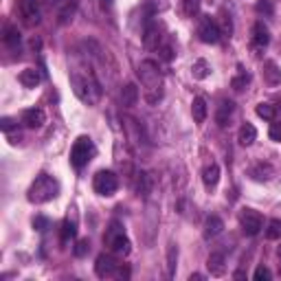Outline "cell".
Segmentation results:
<instances>
[{
    "label": "cell",
    "instance_id": "obj_16",
    "mask_svg": "<svg viewBox=\"0 0 281 281\" xmlns=\"http://www.w3.org/2000/svg\"><path fill=\"white\" fill-rule=\"evenodd\" d=\"M233 101H220V106H218V112H216V121H218V125L220 128H227L229 125V119H231V114H233Z\"/></svg>",
    "mask_w": 281,
    "mask_h": 281
},
{
    "label": "cell",
    "instance_id": "obj_7",
    "mask_svg": "<svg viewBox=\"0 0 281 281\" xmlns=\"http://www.w3.org/2000/svg\"><path fill=\"white\" fill-rule=\"evenodd\" d=\"M92 187H95L99 196H114V191L119 189V178L114 172L101 169V172H97L95 180H92Z\"/></svg>",
    "mask_w": 281,
    "mask_h": 281
},
{
    "label": "cell",
    "instance_id": "obj_25",
    "mask_svg": "<svg viewBox=\"0 0 281 281\" xmlns=\"http://www.w3.org/2000/svg\"><path fill=\"white\" fill-rule=\"evenodd\" d=\"M251 176L255 180H271L273 178V167H271V165L260 163V165H255V167L251 169Z\"/></svg>",
    "mask_w": 281,
    "mask_h": 281
},
{
    "label": "cell",
    "instance_id": "obj_39",
    "mask_svg": "<svg viewBox=\"0 0 281 281\" xmlns=\"http://www.w3.org/2000/svg\"><path fill=\"white\" fill-rule=\"evenodd\" d=\"M46 227H48V220L46 218H35V220H33V229H35V231H46Z\"/></svg>",
    "mask_w": 281,
    "mask_h": 281
},
{
    "label": "cell",
    "instance_id": "obj_26",
    "mask_svg": "<svg viewBox=\"0 0 281 281\" xmlns=\"http://www.w3.org/2000/svg\"><path fill=\"white\" fill-rule=\"evenodd\" d=\"M257 117L266 119V121H275V117H277V108L273 106V103H260V106L255 108Z\"/></svg>",
    "mask_w": 281,
    "mask_h": 281
},
{
    "label": "cell",
    "instance_id": "obj_22",
    "mask_svg": "<svg viewBox=\"0 0 281 281\" xmlns=\"http://www.w3.org/2000/svg\"><path fill=\"white\" fill-rule=\"evenodd\" d=\"M121 101H123L125 108L136 106V101H139V88H136L134 84L123 86V90H121Z\"/></svg>",
    "mask_w": 281,
    "mask_h": 281
},
{
    "label": "cell",
    "instance_id": "obj_40",
    "mask_svg": "<svg viewBox=\"0 0 281 281\" xmlns=\"http://www.w3.org/2000/svg\"><path fill=\"white\" fill-rule=\"evenodd\" d=\"M161 53H163V59H167V62L174 57V53H172V48H169V46H163V48H161Z\"/></svg>",
    "mask_w": 281,
    "mask_h": 281
},
{
    "label": "cell",
    "instance_id": "obj_15",
    "mask_svg": "<svg viewBox=\"0 0 281 281\" xmlns=\"http://www.w3.org/2000/svg\"><path fill=\"white\" fill-rule=\"evenodd\" d=\"M222 231H224V222H222V220H220L218 216H209V218H207V222H205V238H207V240L218 238Z\"/></svg>",
    "mask_w": 281,
    "mask_h": 281
},
{
    "label": "cell",
    "instance_id": "obj_6",
    "mask_svg": "<svg viewBox=\"0 0 281 281\" xmlns=\"http://www.w3.org/2000/svg\"><path fill=\"white\" fill-rule=\"evenodd\" d=\"M18 13H20V20L24 26H29V29L37 26L42 20L40 0H18Z\"/></svg>",
    "mask_w": 281,
    "mask_h": 281
},
{
    "label": "cell",
    "instance_id": "obj_30",
    "mask_svg": "<svg viewBox=\"0 0 281 281\" xmlns=\"http://www.w3.org/2000/svg\"><path fill=\"white\" fill-rule=\"evenodd\" d=\"M249 79H251V77H249V75L244 73V70L240 68V75L231 79V88H233V90H238V92H240V90H244V88H246V84H249Z\"/></svg>",
    "mask_w": 281,
    "mask_h": 281
},
{
    "label": "cell",
    "instance_id": "obj_38",
    "mask_svg": "<svg viewBox=\"0 0 281 281\" xmlns=\"http://www.w3.org/2000/svg\"><path fill=\"white\" fill-rule=\"evenodd\" d=\"M13 128H15V123H13L11 119H7V117L0 119V130H2V132H7V134H9V132L13 130Z\"/></svg>",
    "mask_w": 281,
    "mask_h": 281
},
{
    "label": "cell",
    "instance_id": "obj_3",
    "mask_svg": "<svg viewBox=\"0 0 281 281\" xmlns=\"http://www.w3.org/2000/svg\"><path fill=\"white\" fill-rule=\"evenodd\" d=\"M70 84H73V90H75V95L81 99V101H86V103H97L99 101V97H101V88H99V84L95 81V77H92L90 73H75L70 75Z\"/></svg>",
    "mask_w": 281,
    "mask_h": 281
},
{
    "label": "cell",
    "instance_id": "obj_12",
    "mask_svg": "<svg viewBox=\"0 0 281 281\" xmlns=\"http://www.w3.org/2000/svg\"><path fill=\"white\" fill-rule=\"evenodd\" d=\"M161 29H158V24H154V22H150V24L145 26V31H143V44H145V48H150V51H154V48L161 46Z\"/></svg>",
    "mask_w": 281,
    "mask_h": 281
},
{
    "label": "cell",
    "instance_id": "obj_35",
    "mask_svg": "<svg viewBox=\"0 0 281 281\" xmlns=\"http://www.w3.org/2000/svg\"><path fill=\"white\" fill-rule=\"evenodd\" d=\"M88 251H90V242L88 240H79L75 246V257H84L88 255Z\"/></svg>",
    "mask_w": 281,
    "mask_h": 281
},
{
    "label": "cell",
    "instance_id": "obj_9",
    "mask_svg": "<svg viewBox=\"0 0 281 281\" xmlns=\"http://www.w3.org/2000/svg\"><path fill=\"white\" fill-rule=\"evenodd\" d=\"M198 35H200V40L205 44H218L220 42V35H222V29L218 26V22L213 18H205L200 20V26H198Z\"/></svg>",
    "mask_w": 281,
    "mask_h": 281
},
{
    "label": "cell",
    "instance_id": "obj_42",
    "mask_svg": "<svg viewBox=\"0 0 281 281\" xmlns=\"http://www.w3.org/2000/svg\"><path fill=\"white\" fill-rule=\"evenodd\" d=\"M101 9L103 11H112V0H101Z\"/></svg>",
    "mask_w": 281,
    "mask_h": 281
},
{
    "label": "cell",
    "instance_id": "obj_33",
    "mask_svg": "<svg viewBox=\"0 0 281 281\" xmlns=\"http://www.w3.org/2000/svg\"><path fill=\"white\" fill-rule=\"evenodd\" d=\"M255 9H257V13L271 15V13H273V0H257Z\"/></svg>",
    "mask_w": 281,
    "mask_h": 281
},
{
    "label": "cell",
    "instance_id": "obj_24",
    "mask_svg": "<svg viewBox=\"0 0 281 281\" xmlns=\"http://www.w3.org/2000/svg\"><path fill=\"white\" fill-rule=\"evenodd\" d=\"M191 73H194L196 79H207V77L211 75V66H209L207 59H198V62H194V66H191Z\"/></svg>",
    "mask_w": 281,
    "mask_h": 281
},
{
    "label": "cell",
    "instance_id": "obj_31",
    "mask_svg": "<svg viewBox=\"0 0 281 281\" xmlns=\"http://www.w3.org/2000/svg\"><path fill=\"white\" fill-rule=\"evenodd\" d=\"M183 11L187 18H194L200 11V0H183Z\"/></svg>",
    "mask_w": 281,
    "mask_h": 281
},
{
    "label": "cell",
    "instance_id": "obj_29",
    "mask_svg": "<svg viewBox=\"0 0 281 281\" xmlns=\"http://www.w3.org/2000/svg\"><path fill=\"white\" fill-rule=\"evenodd\" d=\"M176 262H178V249L172 244L167 249V271H169V277L176 275Z\"/></svg>",
    "mask_w": 281,
    "mask_h": 281
},
{
    "label": "cell",
    "instance_id": "obj_20",
    "mask_svg": "<svg viewBox=\"0 0 281 281\" xmlns=\"http://www.w3.org/2000/svg\"><path fill=\"white\" fill-rule=\"evenodd\" d=\"M264 79H266L271 86L281 84V68L275 62H266L264 64Z\"/></svg>",
    "mask_w": 281,
    "mask_h": 281
},
{
    "label": "cell",
    "instance_id": "obj_41",
    "mask_svg": "<svg viewBox=\"0 0 281 281\" xmlns=\"http://www.w3.org/2000/svg\"><path fill=\"white\" fill-rule=\"evenodd\" d=\"M117 277H121V279H128V277H130V271H128V268H123V266H119Z\"/></svg>",
    "mask_w": 281,
    "mask_h": 281
},
{
    "label": "cell",
    "instance_id": "obj_18",
    "mask_svg": "<svg viewBox=\"0 0 281 281\" xmlns=\"http://www.w3.org/2000/svg\"><path fill=\"white\" fill-rule=\"evenodd\" d=\"M191 114H194V121L196 123H205L207 114H209V108H207V101L202 97H196L194 103H191Z\"/></svg>",
    "mask_w": 281,
    "mask_h": 281
},
{
    "label": "cell",
    "instance_id": "obj_34",
    "mask_svg": "<svg viewBox=\"0 0 281 281\" xmlns=\"http://www.w3.org/2000/svg\"><path fill=\"white\" fill-rule=\"evenodd\" d=\"M73 13H75V4H66V7L59 11V22L66 24L68 20H73Z\"/></svg>",
    "mask_w": 281,
    "mask_h": 281
},
{
    "label": "cell",
    "instance_id": "obj_2",
    "mask_svg": "<svg viewBox=\"0 0 281 281\" xmlns=\"http://www.w3.org/2000/svg\"><path fill=\"white\" fill-rule=\"evenodd\" d=\"M59 194V183L48 174H40L29 187V202L33 205H44V202L53 200Z\"/></svg>",
    "mask_w": 281,
    "mask_h": 281
},
{
    "label": "cell",
    "instance_id": "obj_17",
    "mask_svg": "<svg viewBox=\"0 0 281 281\" xmlns=\"http://www.w3.org/2000/svg\"><path fill=\"white\" fill-rule=\"evenodd\" d=\"M202 183H205L207 189H213V187L220 183V167L216 163H211L205 167V172H202Z\"/></svg>",
    "mask_w": 281,
    "mask_h": 281
},
{
    "label": "cell",
    "instance_id": "obj_27",
    "mask_svg": "<svg viewBox=\"0 0 281 281\" xmlns=\"http://www.w3.org/2000/svg\"><path fill=\"white\" fill-rule=\"evenodd\" d=\"M136 191H139L141 196L150 194V174H145V172L136 174Z\"/></svg>",
    "mask_w": 281,
    "mask_h": 281
},
{
    "label": "cell",
    "instance_id": "obj_10",
    "mask_svg": "<svg viewBox=\"0 0 281 281\" xmlns=\"http://www.w3.org/2000/svg\"><path fill=\"white\" fill-rule=\"evenodd\" d=\"M119 271V264L112 260L110 255H99L97 257V262H95V273H97V277H101V279H106V277H114Z\"/></svg>",
    "mask_w": 281,
    "mask_h": 281
},
{
    "label": "cell",
    "instance_id": "obj_44",
    "mask_svg": "<svg viewBox=\"0 0 281 281\" xmlns=\"http://www.w3.org/2000/svg\"><path fill=\"white\" fill-rule=\"evenodd\" d=\"M55 0H40V4H53Z\"/></svg>",
    "mask_w": 281,
    "mask_h": 281
},
{
    "label": "cell",
    "instance_id": "obj_1",
    "mask_svg": "<svg viewBox=\"0 0 281 281\" xmlns=\"http://www.w3.org/2000/svg\"><path fill=\"white\" fill-rule=\"evenodd\" d=\"M139 77H141V84L145 86V99L147 103H158L163 99V77L161 70H158L156 62L152 59H145L139 66Z\"/></svg>",
    "mask_w": 281,
    "mask_h": 281
},
{
    "label": "cell",
    "instance_id": "obj_32",
    "mask_svg": "<svg viewBox=\"0 0 281 281\" xmlns=\"http://www.w3.org/2000/svg\"><path fill=\"white\" fill-rule=\"evenodd\" d=\"M77 235V229H75V222H70V220H66L62 224V238L64 240H73Z\"/></svg>",
    "mask_w": 281,
    "mask_h": 281
},
{
    "label": "cell",
    "instance_id": "obj_14",
    "mask_svg": "<svg viewBox=\"0 0 281 281\" xmlns=\"http://www.w3.org/2000/svg\"><path fill=\"white\" fill-rule=\"evenodd\" d=\"M207 268L213 277H222L227 273V264H224V255L222 253H211L207 260Z\"/></svg>",
    "mask_w": 281,
    "mask_h": 281
},
{
    "label": "cell",
    "instance_id": "obj_45",
    "mask_svg": "<svg viewBox=\"0 0 281 281\" xmlns=\"http://www.w3.org/2000/svg\"><path fill=\"white\" fill-rule=\"evenodd\" d=\"M277 255H279V260H281V246H279V249H277Z\"/></svg>",
    "mask_w": 281,
    "mask_h": 281
},
{
    "label": "cell",
    "instance_id": "obj_5",
    "mask_svg": "<svg viewBox=\"0 0 281 281\" xmlns=\"http://www.w3.org/2000/svg\"><path fill=\"white\" fill-rule=\"evenodd\" d=\"M103 242H106L110 249H112V253H117V255H130V251H132V242L123 235V231L119 229L117 222L108 229V233L103 235Z\"/></svg>",
    "mask_w": 281,
    "mask_h": 281
},
{
    "label": "cell",
    "instance_id": "obj_4",
    "mask_svg": "<svg viewBox=\"0 0 281 281\" xmlns=\"http://www.w3.org/2000/svg\"><path fill=\"white\" fill-rule=\"evenodd\" d=\"M95 145H92V141L88 139V136H79V139L75 141L73 150H70V163H73L75 169H81L86 167L88 163L92 161V156H95Z\"/></svg>",
    "mask_w": 281,
    "mask_h": 281
},
{
    "label": "cell",
    "instance_id": "obj_43",
    "mask_svg": "<svg viewBox=\"0 0 281 281\" xmlns=\"http://www.w3.org/2000/svg\"><path fill=\"white\" fill-rule=\"evenodd\" d=\"M194 279H196V281H200V279H202V275H191L189 281H194Z\"/></svg>",
    "mask_w": 281,
    "mask_h": 281
},
{
    "label": "cell",
    "instance_id": "obj_23",
    "mask_svg": "<svg viewBox=\"0 0 281 281\" xmlns=\"http://www.w3.org/2000/svg\"><path fill=\"white\" fill-rule=\"evenodd\" d=\"M255 139H257V130L253 128L251 123H244V125H242V128H240V134H238L240 145L249 147V145H253V143H255Z\"/></svg>",
    "mask_w": 281,
    "mask_h": 281
},
{
    "label": "cell",
    "instance_id": "obj_8",
    "mask_svg": "<svg viewBox=\"0 0 281 281\" xmlns=\"http://www.w3.org/2000/svg\"><path fill=\"white\" fill-rule=\"evenodd\" d=\"M240 224H242V229H244L246 235H257L264 227V218L255 211V209H242Z\"/></svg>",
    "mask_w": 281,
    "mask_h": 281
},
{
    "label": "cell",
    "instance_id": "obj_19",
    "mask_svg": "<svg viewBox=\"0 0 281 281\" xmlns=\"http://www.w3.org/2000/svg\"><path fill=\"white\" fill-rule=\"evenodd\" d=\"M18 81H20V84L24 86V88H35V86L42 81V77H40V73H37L35 68H24V70L20 73Z\"/></svg>",
    "mask_w": 281,
    "mask_h": 281
},
{
    "label": "cell",
    "instance_id": "obj_28",
    "mask_svg": "<svg viewBox=\"0 0 281 281\" xmlns=\"http://www.w3.org/2000/svg\"><path fill=\"white\" fill-rule=\"evenodd\" d=\"M266 238L268 240H281V220L275 218L268 222V229H266Z\"/></svg>",
    "mask_w": 281,
    "mask_h": 281
},
{
    "label": "cell",
    "instance_id": "obj_21",
    "mask_svg": "<svg viewBox=\"0 0 281 281\" xmlns=\"http://www.w3.org/2000/svg\"><path fill=\"white\" fill-rule=\"evenodd\" d=\"M2 42L7 44L9 48H18V46H20V31H18V26H13V24H7V26H4V31H2Z\"/></svg>",
    "mask_w": 281,
    "mask_h": 281
},
{
    "label": "cell",
    "instance_id": "obj_37",
    "mask_svg": "<svg viewBox=\"0 0 281 281\" xmlns=\"http://www.w3.org/2000/svg\"><path fill=\"white\" fill-rule=\"evenodd\" d=\"M268 134H271L273 141H281V121H275V123L271 125V132H268Z\"/></svg>",
    "mask_w": 281,
    "mask_h": 281
},
{
    "label": "cell",
    "instance_id": "obj_13",
    "mask_svg": "<svg viewBox=\"0 0 281 281\" xmlns=\"http://www.w3.org/2000/svg\"><path fill=\"white\" fill-rule=\"evenodd\" d=\"M268 42H271V31H268V26L264 24V22H255V26H253V46L264 48V46H268Z\"/></svg>",
    "mask_w": 281,
    "mask_h": 281
},
{
    "label": "cell",
    "instance_id": "obj_11",
    "mask_svg": "<svg viewBox=\"0 0 281 281\" xmlns=\"http://www.w3.org/2000/svg\"><path fill=\"white\" fill-rule=\"evenodd\" d=\"M44 121H46V114H44L42 108H29L22 112V123L26 125V128H42Z\"/></svg>",
    "mask_w": 281,
    "mask_h": 281
},
{
    "label": "cell",
    "instance_id": "obj_36",
    "mask_svg": "<svg viewBox=\"0 0 281 281\" xmlns=\"http://www.w3.org/2000/svg\"><path fill=\"white\" fill-rule=\"evenodd\" d=\"M253 279H255V281H268V279H273V273L268 271V268L260 266V268L255 271V275H253Z\"/></svg>",
    "mask_w": 281,
    "mask_h": 281
}]
</instances>
